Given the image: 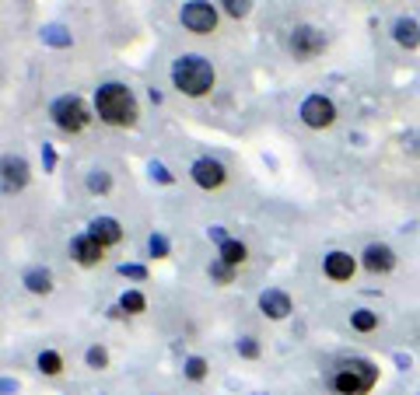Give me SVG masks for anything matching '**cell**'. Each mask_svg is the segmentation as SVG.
<instances>
[{
	"label": "cell",
	"mask_w": 420,
	"mask_h": 395,
	"mask_svg": "<svg viewBox=\"0 0 420 395\" xmlns=\"http://www.w3.org/2000/svg\"><path fill=\"white\" fill-rule=\"evenodd\" d=\"M95 108L109 126H133L137 123V99L126 84H102L95 95Z\"/></svg>",
	"instance_id": "6da1fadb"
},
{
	"label": "cell",
	"mask_w": 420,
	"mask_h": 395,
	"mask_svg": "<svg viewBox=\"0 0 420 395\" xmlns=\"http://www.w3.org/2000/svg\"><path fill=\"white\" fill-rule=\"evenodd\" d=\"M172 84L190 95V99H200L214 88V67H210L204 56H179L175 67H172Z\"/></svg>",
	"instance_id": "7a4b0ae2"
},
{
	"label": "cell",
	"mask_w": 420,
	"mask_h": 395,
	"mask_svg": "<svg viewBox=\"0 0 420 395\" xmlns=\"http://www.w3.org/2000/svg\"><path fill=\"white\" fill-rule=\"evenodd\" d=\"M378 385V368L371 360H343L336 371H333V389L336 395H368Z\"/></svg>",
	"instance_id": "3957f363"
},
{
	"label": "cell",
	"mask_w": 420,
	"mask_h": 395,
	"mask_svg": "<svg viewBox=\"0 0 420 395\" xmlns=\"http://www.w3.org/2000/svg\"><path fill=\"white\" fill-rule=\"evenodd\" d=\"M49 115H53V123L63 130V133H78V130H85L88 126V108H85V101L78 99V95H63V99L53 101V108H49Z\"/></svg>",
	"instance_id": "277c9868"
},
{
	"label": "cell",
	"mask_w": 420,
	"mask_h": 395,
	"mask_svg": "<svg viewBox=\"0 0 420 395\" xmlns=\"http://www.w3.org/2000/svg\"><path fill=\"white\" fill-rule=\"evenodd\" d=\"M302 123L309 126V130H326V126H333L336 123V105L326 99V95H309V99L302 101Z\"/></svg>",
	"instance_id": "5b68a950"
},
{
	"label": "cell",
	"mask_w": 420,
	"mask_h": 395,
	"mask_svg": "<svg viewBox=\"0 0 420 395\" xmlns=\"http://www.w3.org/2000/svg\"><path fill=\"white\" fill-rule=\"evenodd\" d=\"M183 25H186L190 32H197V35H210V32L217 28V11H214V4H207V0H190V4L183 7Z\"/></svg>",
	"instance_id": "8992f818"
},
{
	"label": "cell",
	"mask_w": 420,
	"mask_h": 395,
	"mask_svg": "<svg viewBox=\"0 0 420 395\" xmlns=\"http://www.w3.org/2000/svg\"><path fill=\"white\" fill-rule=\"evenodd\" d=\"M28 186V165L25 158H0V193H21Z\"/></svg>",
	"instance_id": "52a82bcc"
},
{
	"label": "cell",
	"mask_w": 420,
	"mask_h": 395,
	"mask_svg": "<svg viewBox=\"0 0 420 395\" xmlns=\"http://www.w3.org/2000/svg\"><path fill=\"white\" fill-rule=\"evenodd\" d=\"M326 49V35L312 28V25H302V28H295V35H291V53L298 56V60H312Z\"/></svg>",
	"instance_id": "ba28073f"
},
{
	"label": "cell",
	"mask_w": 420,
	"mask_h": 395,
	"mask_svg": "<svg viewBox=\"0 0 420 395\" xmlns=\"http://www.w3.org/2000/svg\"><path fill=\"white\" fill-rule=\"evenodd\" d=\"M224 179H228V172H224V165L214 161V158H200V161L193 165V182H197L200 189H217V186H224Z\"/></svg>",
	"instance_id": "9c48e42d"
},
{
	"label": "cell",
	"mask_w": 420,
	"mask_h": 395,
	"mask_svg": "<svg viewBox=\"0 0 420 395\" xmlns=\"http://www.w3.org/2000/svg\"><path fill=\"white\" fill-rule=\"evenodd\" d=\"M354 270H357V263H354L350 252H329L326 263H322V273H326L329 280H336V284H347V280L354 277Z\"/></svg>",
	"instance_id": "30bf717a"
},
{
	"label": "cell",
	"mask_w": 420,
	"mask_h": 395,
	"mask_svg": "<svg viewBox=\"0 0 420 395\" xmlns=\"http://www.w3.org/2000/svg\"><path fill=\"white\" fill-rule=\"evenodd\" d=\"M102 242L99 238H92V234H78L74 242H70V256L81 263V266H99L102 263Z\"/></svg>",
	"instance_id": "8fae6325"
},
{
	"label": "cell",
	"mask_w": 420,
	"mask_h": 395,
	"mask_svg": "<svg viewBox=\"0 0 420 395\" xmlns=\"http://www.w3.org/2000/svg\"><path fill=\"white\" fill-rule=\"evenodd\" d=\"M259 311H263L266 318L280 322V318H288V315L295 311V304H291V297L284 294V291H263V294H259Z\"/></svg>",
	"instance_id": "7c38bea8"
},
{
	"label": "cell",
	"mask_w": 420,
	"mask_h": 395,
	"mask_svg": "<svg viewBox=\"0 0 420 395\" xmlns=\"http://www.w3.org/2000/svg\"><path fill=\"white\" fill-rule=\"evenodd\" d=\"M396 266V256L389 245H368L364 249V270L368 273H389Z\"/></svg>",
	"instance_id": "4fadbf2b"
},
{
	"label": "cell",
	"mask_w": 420,
	"mask_h": 395,
	"mask_svg": "<svg viewBox=\"0 0 420 395\" xmlns=\"http://www.w3.org/2000/svg\"><path fill=\"white\" fill-rule=\"evenodd\" d=\"M88 234L99 238L102 245H116V242L123 238V227H119V220H112V217H95V220L88 224Z\"/></svg>",
	"instance_id": "5bb4252c"
},
{
	"label": "cell",
	"mask_w": 420,
	"mask_h": 395,
	"mask_svg": "<svg viewBox=\"0 0 420 395\" xmlns=\"http://www.w3.org/2000/svg\"><path fill=\"white\" fill-rule=\"evenodd\" d=\"M393 39H396L400 46H407V49H417L420 46V25L414 18H400L396 28H393Z\"/></svg>",
	"instance_id": "9a60e30c"
},
{
	"label": "cell",
	"mask_w": 420,
	"mask_h": 395,
	"mask_svg": "<svg viewBox=\"0 0 420 395\" xmlns=\"http://www.w3.org/2000/svg\"><path fill=\"white\" fill-rule=\"evenodd\" d=\"M25 287L32 294H49L53 291V273L49 270H28L25 273Z\"/></svg>",
	"instance_id": "2e32d148"
},
{
	"label": "cell",
	"mask_w": 420,
	"mask_h": 395,
	"mask_svg": "<svg viewBox=\"0 0 420 395\" xmlns=\"http://www.w3.org/2000/svg\"><path fill=\"white\" fill-rule=\"evenodd\" d=\"M245 256H249V252H245L242 242H231V238H228V242L221 245V263H228V266H242Z\"/></svg>",
	"instance_id": "e0dca14e"
},
{
	"label": "cell",
	"mask_w": 420,
	"mask_h": 395,
	"mask_svg": "<svg viewBox=\"0 0 420 395\" xmlns=\"http://www.w3.org/2000/svg\"><path fill=\"white\" fill-rule=\"evenodd\" d=\"M350 325H354L357 332H371V329H378V315H375L371 308H357V311L350 315Z\"/></svg>",
	"instance_id": "ac0fdd59"
},
{
	"label": "cell",
	"mask_w": 420,
	"mask_h": 395,
	"mask_svg": "<svg viewBox=\"0 0 420 395\" xmlns=\"http://www.w3.org/2000/svg\"><path fill=\"white\" fill-rule=\"evenodd\" d=\"M39 371H42V375H60V371H63V357H60L56 350H42V353H39Z\"/></svg>",
	"instance_id": "d6986e66"
},
{
	"label": "cell",
	"mask_w": 420,
	"mask_h": 395,
	"mask_svg": "<svg viewBox=\"0 0 420 395\" xmlns=\"http://www.w3.org/2000/svg\"><path fill=\"white\" fill-rule=\"evenodd\" d=\"M42 42H49V46H70V32H63L60 25H49V28H42Z\"/></svg>",
	"instance_id": "ffe728a7"
},
{
	"label": "cell",
	"mask_w": 420,
	"mask_h": 395,
	"mask_svg": "<svg viewBox=\"0 0 420 395\" xmlns=\"http://www.w3.org/2000/svg\"><path fill=\"white\" fill-rule=\"evenodd\" d=\"M119 308H123V311H130V315H140V311L147 308V301H144V294H140V291H126V294H123V301H119Z\"/></svg>",
	"instance_id": "44dd1931"
},
{
	"label": "cell",
	"mask_w": 420,
	"mask_h": 395,
	"mask_svg": "<svg viewBox=\"0 0 420 395\" xmlns=\"http://www.w3.org/2000/svg\"><path fill=\"white\" fill-rule=\"evenodd\" d=\"M186 378L190 382H204L207 378V360L204 357H190L186 360Z\"/></svg>",
	"instance_id": "7402d4cb"
},
{
	"label": "cell",
	"mask_w": 420,
	"mask_h": 395,
	"mask_svg": "<svg viewBox=\"0 0 420 395\" xmlns=\"http://www.w3.org/2000/svg\"><path fill=\"white\" fill-rule=\"evenodd\" d=\"M210 277L217 280V284H231L235 280V266H228V263H210Z\"/></svg>",
	"instance_id": "603a6c76"
},
{
	"label": "cell",
	"mask_w": 420,
	"mask_h": 395,
	"mask_svg": "<svg viewBox=\"0 0 420 395\" xmlns=\"http://www.w3.org/2000/svg\"><path fill=\"white\" fill-rule=\"evenodd\" d=\"M224 4V11L231 14V18H245L249 11H252V0H221Z\"/></svg>",
	"instance_id": "cb8c5ba5"
},
{
	"label": "cell",
	"mask_w": 420,
	"mask_h": 395,
	"mask_svg": "<svg viewBox=\"0 0 420 395\" xmlns=\"http://www.w3.org/2000/svg\"><path fill=\"white\" fill-rule=\"evenodd\" d=\"M238 353L249 357V360H256V357H259V343H256V336H242V339H238Z\"/></svg>",
	"instance_id": "d4e9b609"
},
{
	"label": "cell",
	"mask_w": 420,
	"mask_h": 395,
	"mask_svg": "<svg viewBox=\"0 0 420 395\" xmlns=\"http://www.w3.org/2000/svg\"><path fill=\"white\" fill-rule=\"evenodd\" d=\"M109 186H112V179H109L105 172H92V175H88V189H92V193H109Z\"/></svg>",
	"instance_id": "484cf974"
},
{
	"label": "cell",
	"mask_w": 420,
	"mask_h": 395,
	"mask_svg": "<svg viewBox=\"0 0 420 395\" xmlns=\"http://www.w3.org/2000/svg\"><path fill=\"white\" fill-rule=\"evenodd\" d=\"M105 364H109V353H105V346H92V350H88V368L102 371Z\"/></svg>",
	"instance_id": "4316f807"
},
{
	"label": "cell",
	"mask_w": 420,
	"mask_h": 395,
	"mask_svg": "<svg viewBox=\"0 0 420 395\" xmlns=\"http://www.w3.org/2000/svg\"><path fill=\"white\" fill-rule=\"evenodd\" d=\"M119 273H123V277H130V280H147V270H144V266H133V263H130V266L123 263V266H119Z\"/></svg>",
	"instance_id": "83f0119b"
},
{
	"label": "cell",
	"mask_w": 420,
	"mask_h": 395,
	"mask_svg": "<svg viewBox=\"0 0 420 395\" xmlns=\"http://www.w3.org/2000/svg\"><path fill=\"white\" fill-rule=\"evenodd\" d=\"M151 256H158V259L168 256V242H165L161 234H151Z\"/></svg>",
	"instance_id": "f1b7e54d"
},
{
	"label": "cell",
	"mask_w": 420,
	"mask_h": 395,
	"mask_svg": "<svg viewBox=\"0 0 420 395\" xmlns=\"http://www.w3.org/2000/svg\"><path fill=\"white\" fill-rule=\"evenodd\" d=\"M151 175H154L158 182H165V186L172 182V175H168V168H165V165H151Z\"/></svg>",
	"instance_id": "f546056e"
},
{
	"label": "cell",
	"mask_w": 420,
	"mask_h": 395,
	"mask_svg": "<svg viewBox=\"0 0 420 395\" xmlns=\"http://www.w3.org/2000/svg\"><path fill=\"white\" fill-rule=\"evenodd\" d=\"M210 238H217V242L224 245V242H228V231H224V227H210Z\"/></svg>",
	"instance_id": "4dcf8cb0"
},
{
	"label": "cell",
	"mask_w": 420,
	"mask_h": 395,
	"mask_svg": "<svg viewBox=\"0 0 420 395\" xmlns=\"http://www.w3.org/2000/svg\"><path fill=\"white\" fill-rule=\"evenodd\" d=\"M14 389H18L14 382H7V378H0V395H11V392H14Z\"/></svg>",
	"instance_id": "1f68e13d"
}]
</instances>
